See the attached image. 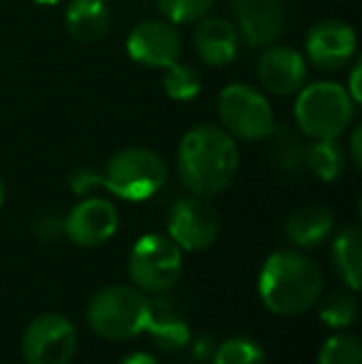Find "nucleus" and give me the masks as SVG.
<instances>
[{
    "label": "nucleus",
    "instance_id": "10",
    "mask_svg": "<svg viewBox=\"0 0 362 364\" xmlns=\"http://www.w3.org/2000/svg\"><path fill=\"white\" fill-rule=\"evenodd\" d=\"M181 35L169 20H142L127 38V53L142 68H169L181 58Z\"/></svg>",
    "mask_w": 362,
    "mask_h": 364
},
{
    "label": "nucleus",
    "instance_id": "33",
    "mask_svg": "<svg viewBox=\"0 0 362 364\" xmlns=\"http://www.w3.org/2000/svg\"><path fill=\"white\" fill-rule=\"evenodd\" d=\"M3 201H5V186H3V181H0V208H3Z\"/></svg>",
    "mask_w": 362,
    "mask_h": 364
},
{
    "label": "nucleus",
    "instance_id": "16",
    "mask_svg": "<svg viewBox=\"0 0 362 364\" xmlns=\"http://www.w3.org/2000/svg\"><path fill=\"white\" fill-rule=\"evenodd\" d=\"M110 25L112 13L105 0H73L65 10V28L70 38L82 45H95L107 38Z\"/></svg>",
    "mask_w": 362,
    "mask_h": 364
},
{
    "label": "nucleus",
    "instance_id": "11",
    "mask_svg": "<svg viewBox=\"0 0 362 364\" xmlns=\"http://www.w3.org/2000/svg\"><path fill=\"white\" fill-rule=\"evenodd\" d=\"M358 53V35L345 20H320L305 35V58L315 68L328 70H343L345 65L353 63Z\"/></svg>",
    "mask_w": 362,
    "mask_h": 364
},
{
    "label": "nucleus",
    "instance_id": "15",
    "mask_svg": "<svg viewBox=\"0 0 362 364\" xmlns=\"http://www.w3.org/2000/svg\"><path fill=\"white\" fill-rule=\"evenodd\" d=\"M236 25L226 18H208L203 15L193 30V48L208 68H226L238 55Z\"/></svg>",
    "mask_w": 362,
    "mask_h": 364
},
{
    "label": "nucleus",
    "instance_id": "30",
    "mask_svg": "<svg viewBox=\"0 0 362 364\" xmlns=\"http://www.w3.org/2000/svg\"><path fill=\"white\" fill-rule=\"evenodd\" d=\"M360 139H362V129H360V127H355V129H353V136H350V156H353V164H355V166H362Z\"/></svg>",
    "mask_w": 362,
    "mask_h": 364
},
{
    "label": "nucleus",
    "instance_id": "7",
    "mask_svg": "<svg viewBox=\"0 0 362 364\" xmlns=\"http://www.w3.org/2000/svg\"><path fill=\"white\" fill-rule=\"evenodd\" d=\"M218 119L221 127L241 141H263L275 127L271 102L251 85H228L218 95Z\"/></svg>",
    "mask_w": 362,
    "mask_h": 364
},
{
    "label": "nucleus",
    "instance_id": "19",
    "mask_svg": "<svg viewBox=\"0 0 362 364\" xmlns=\"http://www.w3.org/2000/svg\"><path fill=\"white\" fill-rule=\"evenodd\" d=\"M333 268L345 288L358 292L360 290V260H362V230L360 225H348L340 230L333 243Z\"/></svg>",
    "mask_w": 362,
    "mask_h": 364
},
{
    "label": "nucleus",
    "instance_id": "3",
    "mask_svg": "<svg viewBox=\"0 0 362 364\" xmlns=\"http://www.w3.org/2000/svg\"><path fill=\"white\" fill-rule=\"evenodd\" d=\"M151 300L134 285H107L87 302V325L97 337L127 342L139 337L149 322Z\"/></svg>",
    "mask_w": 362,
    "mask_h": 364
},
{
    "label": "nucleus",
    "instance_id": "28",
    "mask_svg": "<svg viewBox=\"0 0 362 364\" xmlns=\"http://www.w3.org/2000/svg\"><path fill=\"white\" fill-rule=\"evenodd\" d=\"M70 186H73V191L78 193V196H85L92 188L102 186V173H97L95 168H90V166H82L70 176Z\"/></svg>",
    "mask_w": 362,
    "mask_h": 364
},
{
    "label": "nucleus",
    "instance_id": "18",
    "mask_svg": "<svg viewBox=\"0 0 362 364\" xmlns=\"http://www.w3.org/2000/svg\"><path fill=\"white\" fill-rule=\"evenodd\" d=\"M147 335L151 337L156 347L164 352H179L188 342V325L176 312V307L166 300H151L149 322H147Z\"/></svg>",
    "mask_w": 362,
    "mask_h": 364
},
{
    "label": "nucleus",
    "instance_id": "34",
    "mask_svg": "<svg viewBox=\"0 0 362 364\" xmlns=\"http://www.w3.org/2000/svg\"><path fill=\"white\" fill-rule=\"evenodd\" d=\"M278 3H280V0H278Z\"/></svg>",
    "mask_w": 362,
    "mask_h": 364
},
{
    "label": "nucleus",
    "instance_id": "6",
    "mask_svg": "<svg viewBox=\"0 0 362 364\" xmlns=\"http://www.w3.org/2000/svg\"><path fill=\"white\" fill-rule=\"evenodd\" d=\"M127 270L134 283L147 295H166L176 283L181 280L183 273V255L181 248L161 233L142 235L132 245Z\"/></svg>",
    "mask_w": 362,
    "mask_h": 364
},
{
    "label": "nucleus",
    "instance_id": "12",
    "mask_svg": "<svg viewBox=\"0 0 362 364\" xmlns=\"http://www.w3.org/2000/svg\"><path fill=\"white\" fill-rule=\"evenodd\" d=\"M119 228L115 203L102 196H87L65 216L63 233L80 248H100Z\"/></svg>",
    "mask_w": 362,
    "mask_h": 364
},
{
    "label": "nucleus",
    "instance_id": "32",
    "mask_svg": "<svg viewBox=\"0 0 362 364\" xmlns=\"http://www.w3.org/2000/svg\"><path fill=\"white\" fill-rule=\"evenodd\" d=\"M33 3H38V5H58V3H63V0H33Z\"/></svg>",
    "mask_w": 362,
    "mask_h": 364
},
{
    "label": "nucleus",
    "instance_id": "14",
    "mask_svg": "<svg viewBox=\"0 0 362 364\" xmlns=\"http://www.w3.org/2000/svg\"><path fill=\"white\" fill-rule=\"evenodd\" d=\"M256 77L266 92L275 97L295 95L308 80V65L298 50L288 45H268L266 53L258 58Z\"/></svg>",
    "mask_w": 362,
    "mask_h": 364
},
{
    "label": "nucleus",
    "instance_id": "26",
    "mask_svg": "<svg viewBox=\"0 0 362 364\" xmlns=\"http://www.w3.org/2000/svg\"><path fill=\"white\" fill-rule=\"evenodd\" d=\"M156 3L164 20L174 25L198 23L213 8V0H156Z\"/></svg>",
    "mask_w": 362,
    "mask_h": 364
},
{
    "label": "nucleus",
    "instance_id": "17",
    "mask_svg": "<svg viewBox=\"0 0 362 364\" xmlns=\"http://www.w3.org/2000/svg\"><path fill=\"white\" fill-rule=\"evenodd\" d=\"M335 218L325 206H300L285 218V238L295 248H318L333 233Z\"/></svg>",
    "mask_w": 362,
    "mask_h": 364
},
{
    "label": "nucleus",
    "instance_id": "21",
    "mask_svg": "<svg viewBox=\"0 0 362 364\" xmlns=\"http://www.w3.org/2000/svg\"><path fill=\"white\" fill-rule=\"evenodd\" d=\"M305 166L320 181H335L348 166V151L338 139H315L313 144H308Z\"/></svg>",
    "mask_w": 362,
    "mask_h": 364
},
{
    "label": "nucleus",
    "instance_id": "5",
    "mask_svg": "<svg viewBox=\"0 0 362 364\" xmlns=\"http://www.w3.org/2000/svg\"><path fill=\"white\" fill-rule=\"evenodd\" d=\"M166 164L156 151L144 146H127L112 154L102 171V186L124 201L139 203L156 196L166 183Z\"/></svg>",
    "mask_w": 362,
    "mask_h": 364
},
{
    "label": "nucleus",
    "instance_id": "27",
    "mask_svg": "<svg viewBox=\"0 0 362 364\" xmlns=\"http://www.w3.org/2000/svg\"><path fill=\"white\" fill-rule=\"evenodd\" d=\"M63 223L65 218L55 211H45L35 218L33 223V233L38 235L40 240H55L58 235H63Z\"/></svg>",
    "mask_w": 362,
    "mask_h": 364
},
{
    "label": "nucleus",
    "instance_id": "31",
    "mask_svg": "<svg viewBox=\"0 0 362 364\" xmlns=\"http://www.w3.org/2000/svg\"><path fill=\"white\" fill-rule=\"evenodd\" d=\"M119 364H159V360L147 355V352H132V355H127L124 360H119Z\"/></svg>",
    "mask_w": 362,
    "mask_h": 364
},
{
    "label": "nucleus",
    "instance_id": "23",
    "mask_svg": "<svg viewBox=\"0 0 362 364\" xmlns=\"http://www.w3.org/2000/svg\"><path fill=\"white\" fill-rule=\"evenodd\" d=\"M161 87H164L166 97L174 102H191L201 95V75L191 68L176 60L174 65L164 68L161 77Z\"/></svg>",
    "mask_w": 362,
    "mask_h": 364
},
{
    "label": "nucleus",
    "instance_id": "13",
    "mask_svg": "<svg viewBox=\"0 0 362 364\" xmlns=\"http://www.w3.org/2000/svg\"><path fill=\"white\" fill-rule=\"evenodd\" d=\"M233 25L251 48H268L283 35L285 10L278 0H233Z\"/></svg>",
    "mask_w": 362,
    "mask_h": 364
},
{
    "label": "nucleus",
    "instance_id": "9",
    "mask_svg": "<svg viewBox=\"0 0 362 364\" xmlns=\"http://www.w3.org/2000/svg\"><path fill=\"white\" fill-rule=\"evenodd\" d=\"M78 352V330L60 312H43L23 335L25 364H70Z\"/></svg>",
    "mask_w": 362,
    "mask_h": 364
},
{
    "label": "nucleus",
    "instance_id": "2",
    "mask_svg": "<svg viewBox=\"0 0 362 364\" xmlns=\"http://www.w3.org/2000/svg\"><path fill=\"white\" fill-rule=\"evenodd\" d=\"M325 280L320 268L305 253L293 248L275 250L258 275L263 305L280 317H295L313 310L323 295Z\"/></svg>",
    "mask_w": 362,
    "mask_h": 364
},
{
    "label": "nucleus",
    "instance_id": "20",
    "mask_svg": "<svg viewBox=\"0 0 362 364\" xmlns=\"http://www.w3.org/2000/svg\"><path fill=\"white\" fill-rule=\"evenodd\" d=\"M271 139V161L280 171H300L305 166V156H308V144H305V136L300 132H295L293 127H273V132L268 134Z\"/></svg>",
    "mask_w": 362,
    "mask_h": 364
},
{
    "label": "nucleus",
    "instance_id": "22",
    "mask_svg": "<svg viewBox=\"0 0 362 364\" xmlns=\"http://www.w3.org/2000/svg\"><path fill=\"white\" fill-rule=\"evenodd\" d=\"M320 320L333 330H348L358 322V300H355L353 290H333L320 295Z\"/></svg>",
    "mask_w": 362,
    "mask_h": 364
},
{
    "label": "nucleus",
    "instance_id": "1",
    "mask_svg": "<svg viewBox=\"0 0 362 364\" xmlns=\"http://www.w3.org/2000/svg\"><path fill=\"white\" fill-rule=\"evenodd\" d=\"M236 139L223 127L198 124L188 129L179 141L176 168L181 183L196 196H216L226 191L238 173Z\"/></svg>",
    "mask_w": 362,
    "mask_h": 364
},
{
    "label": "nucleus",
    "instance_id": "24",
    "mask_svg": "<svg viewBox=\"0 0 362 364\" xmlns=\"http://www.w3.org/2000/svg\"><path fill=\"white\" fill-rule=\"evenodd\" d=\"M362 345L353 332H335L323 342L318 352V364H360Z\"/></svg>",
    "mask_w": 362,
    "mask_h": 364
},
{
    "label": "nucleus",
    "instance_id": "8",
    "mask_svg": "<svg viewBox=\"0 0 362 364\" xmlns=\"http://www.w3.org/2000/svg\"><path fill=\"white\" fill-rule=\"evenodd\" d=\"M166 230L169 238L181 250L198 253V250L211 248L221 233V216L213 208V203L206 196H183L174 201L166 216Z\"/></svg>",
    "mask_w": 362,
    "mask_h": 364
},
{
    "label": "nucleus",
    "instance_id": "25",
    "mask_svg": "<svg viewBox=\"0 0 362 364\" xmlns=\"http://www.w3.org/2000/svg\"><path fill=\"white\" fill-rule=\"evenodd\" d=\"M213 364H266V352L251 337H228L213 352Z\"/></svg>",
    "mask_w": 362,
    "mask_h": 364
},
{
    "label": "nucleus",
    "instance_id": "4",
    "mask_svg": "<svg viewBox=\"0 0 362 364\" xmlns=\"http://www.w3.org/2000/svg\"><path fill=\"white\" fill-rule=\"evenodd\" d=\"M293 114L305 139H340L355 119V102L345 85L310 82L295 92Z\"/></svg>",
    "mask_w": 362,
    "mask_h": 364
},
{
    "label": "nucleus",
    "instance_id": "29",
    "mask_svg": "<svg viewBox=\"0 0 362 364\" xmlns=\"http://www.w3.org/2000/svg\"><path fill=\"white\" fill-rule=\"evenodd\" d=\"M348 90V95L353 97L355 105H360L362 100V92H360V65H355L353 73H350V87H345Z\"/></svg>",
    "mask_w": 362,
    "mask_h": 364
}]
</instances>
